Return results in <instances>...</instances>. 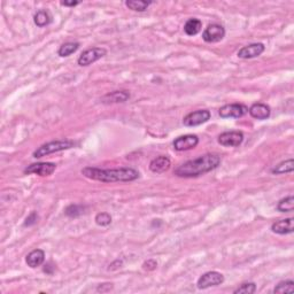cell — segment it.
<instances>
[{
  "instance_id": "6da1fadb",
  "label": "cell",
  "mask_w": 294,
  "mask_h": 294,
  "mask_svg": "<svg viewBox=\"0 0 294 294\" xmlns=\"http://www.w3.org/2000/svg\"><path fill=\"white\" fill-rule=\"evenodd\" d=\"M82 174L86 178L93 181L104 182V183H114V182H132L139 178V172L133 168L119 169H100L94 167H86L82 169Z\"/></svg>"
},
{
  "instance_id": "7a4b0ae2",
  "label": "cell",
  "mask_w": 294,
  "mask_h": 294,
  "mask_svg": "<svg viewBox=\"0 0 294 294\" xmlns=\"http://www.w3.org/2000/svg\"><path fill=\"white\" fill-rule=\"evenodd\" d=\"M220 164V158L216 154H204L199 158L190 160L176 168L175 175L178 177H198V176L207 174L219 167Z\"/></svg>"
},
{
  "instance_id": "3957f363",
  "label": "cell",
  "mask_w": 294,
  "mask_h": 294,
  "mask_svg": "<svg viewBox=\"0 0 294 294\" xmlns=\"http://www.w3.org/2000/svg\"><path fill=\"white\" fill-rule=\"evenodd\" d=\"M75 146V143L70 139H65V140H53V142L46 143L40 147H38L36 151L34 152V158L39 159L43 156L52 154V153L66 151V149L72 148Z\"/></svg>"
},
{
  "instance_id": "277c9868",
  "label": "cell",
  "mask_w": 294,
  "mask_h": 294,
  "mask_svg": "<svg viewBox=\"0 0 294 294\" xmlns=\"http://www.w3.org/2000/svg\"><path fill=\"white\" fill-rule=\"evenodd\" d=\"M106 54H107V51L102 49V47H92V49L84 51V52L79 55L77 63L81 67L90 66L93 62L98 61L99 59L104 57Z\"/></svg>"
},
{
  "instance_id": "5b68a950",
  "label": "cell",
  "mask_w": 294,
  "mask_h": 294,
  "mask_svg": "<svg viewBox=\"0 0 294 294\" xmlns=\"http://www.w3.org/2000/svg\"><path fill=\"white\" fill-rule=\"evenodd\" d=\"M219 113L222 119H240L248 113V108L241 104H230L220 107Z\"/></svg>"
},
{
  "instance_id": "8992f818",
  "label": "cell",
  "mask_w": 294,
  "mask_h": 294,
  "mask_svg": "<svg viewBox=\"0 0 294 294\" xmlns=\"http://www.w3.org/2000/svg\"><path fill=\"white\" fill-rule=\"evenodd\" d=\"M223 282H224V276L222 274L217 271H208L198 279L197 286L199 290H206L208 287L220 285Z\"/></svg>"
},
{
  "instance_id": "52a82bcc",
  "label": "cell",
  "mask_w": 294,
  "mask_h": 294,
  "mask_svg": "<svg viewBox=\"0 0 294 294\" xmlns=\"http://www.w3.org/2000/svg\"><path fill=\"white\" fill-rule=\"evenodd\" d=\"M56 165L52 162H38V164H33L28 165L24 169V174H35L41 177H46V176L52 175L55 171Z\"/></svg>"
},
{
  "instance_id": "ba28073f",
  "label": "cell",
  "mask_w": 294,
  "mask_h": 294,
  "mask_svg": "<svg viewBox=\"0 0 294 294\" xmlns=\"http://www.w3.org/2000/svg\"><path fill=\"white\" fill-rule=\"evenodd\" d=\"M225 36V29L220 24H209L202 33V39L206 43H219Z\"/></svg>"
},
{
  "instance_id": "9c48e42d",
  "label": "cell",
  "mask_w": 294,
  "mask_h": 294,
  "mask_svg": "<svg viewBox=\"0 0 294 294\" xmlns=\"http://www.w3.org/2000/svg\"><path fill=\"white\" fill-rule=\"evenodd\" d=\"M219 143L225 147H237L244 142V133L240 131H225L219 136Z\"/></svg>"
},
{
  "instance_id": "30bf717a",
  "label": "cell",
  "mask_w": 294,
  "mask_h": 294,
  "mask_svg": "<svg viewBox=\"0 0 294 294\" xmlns=\"http://www.w3.org/2000/svg\"><path fill=\"white\" fill-rule=\"evenodd\" d=\"M210 119V111L207 110H199L196 111H191L184 117L183 123L185 127H197L200 124L206 123Z\"/></svg>"
},
{
  "instance_id": "8fae6325",
  "label": "cell",
  "mask_w": 294,
  "mask_h": 294,
  "mask_svg": "<svg viewBox=\"0 0 294 294\" xmlns=\"http://www.w3.org/2000/svg\"><path fill=\"white\" fill-rule=\"evenodd\" d=\"M199 144V138L196 135L181 136L174 140V148L178 152L188 151L196 148Z\"/></svg>"
},
{
  "instance_id": "7c38bea8",
  "label": "cell",
  "mask_w": 294,
  "mask_h": 294,
  "mask_svg": "<svg viewBox=\"0 0 294 294\" xmlns=\"http://www.w3.org/2000/svg\"><path fill=\"white\" fill-rule=\"evenodd\" d=\"M264 50H266V47L262 43L249 44V45L241 47L238 51V56L240 59H253V57L260 56L264 52Z\"/></svg>"
},
{
  "instance_id": "4fadbf2b",
  "label": "cell",
  "mask_w": 294,
  "mask_h": 294,
  "mask_svg": "<svg viewBox=\"0 0 294 294\" xmlns=\"http://www.w3.org/2000/svg\"><path fill=\"white\" fill-rule=\"evenodd\" d=\"M248 113L252 117H253V119L262 121V120H267L268 117L270 116L271 110L268 105L262 104V102H257V104L252 105V106L249 107Z\"/></svg>"
},
{
  "instance_id": "5bb4252c",
  "label": "cell",
  "mask_w": 294,
  "mask_h": 294,
  "mask_svg": "<svg viewBox=\"0 0 294 294\" xmlns=\"http://www.w3.org/2000/svg\"><path fill=\"white\" fill-rule=\"evenodd\" d=\"M171 162L170 159L168 156H158L154 160H152L151 164H149V169L154 174H164V172L168 171L170 169Z\"/></svg>"
},
{
  "instance_id": "9a60e30c",
  "label": "cell",
  "mask_w": 294,
  "mask_h": 294,
  "mask_svg": "<svg viewBox=\"0 0 294 294\" xmlns=\"http://www.w3.org/2000/svg\"><path fill=\"white\" fill-rule=\"evenodd\" d=\"M293 220L292 217L277 220L271 225V231L277 235H290L293 232Z\"/></svg>"
},
{
  "instance_id": "2e32d148",
  "label": "cell",
  "mask_w": 294,
  "mask_h": 294,
  "mask_svg": "<svg viewBox=\"0 0 294 294\" xmlns=\"http://www.w3.org/2000/svg\"><path fill=\"white\" fill-rule=\"evenodd\" d=\"M128 99H130V93L128 91H114L105 94L101 98V102L106 105L120 104V102H126Z\"/></svg>"
},
{
  "instance_id": "e0dca14e",
  "label": "cell",
  "mask_w": 294,
  "mask_h": 294,
  "mask_svg": "<svg viewBox=\"0 0 294 294\" xmlns=\"http://www.w3.org/2000/svg\"><path fill=\"white\" fill-rule=\"evenodd\" d=\"M45 261V253L43 249H35V251L30 252L25 257V262L30 268H37L40 267L41 264Z\"/></svg>"
},
{
  "instance_id": "ac0fdd59",
  "label": "cell",
  "mask_w": 294,
  "mask_h": 294,
  "mask_svg": "<svg viewBox=\"0 0 294 294\" xmlns=\"http://www.w3.org/2000/svg\"><path fill=\"white\" fill-rule=\"evenodd\" d=\"M34 22L37 27L44 28L52 22V15H51V13L46 11V9H41V11H38L36 14L34 15Z\"/></svg>"
},
{
  "instance_id": "d6986e66",
  "label": "cell",
  "mask_w": 294,
  "mask_h": 294,
  "mask_svg": "<svg viewBox=\"0 0 294 294\" xmlns=\"http://www.w3.org/2000/svg\"><path fill=\"white\" fill-rule=\"evenodd\" d=\"M201 28H202V22L198 18H190L184 25V33L187 36H196L200 33Z\"/></svg>"
},
{
  "instance_id": "ffe728a7",
  "label": "cell",
  "mask_w": 294,
  "mask_h": 294,
  "mask_svg": "<svg viewBox=\"0 0 294 294\" xmlns=\"http://www.w3.org/2000/svg\"><path fill=\"white\" fill-rule=\"evenodd\" d=\"M294 170V161L293 159H289L286 161L280 162L279 165H277L276 167L271 169V172L274 175H283L287 174V172H292Z\"/></svg>"
},
{
  "instance_id": "44dd1931",
  "label": "cell",
  "mask_w": 294,
  "mask_h": 294,
  "mask_svg": "<svg viewBox=\"0 0 294 294\" xmlns=\"http://www.w3.org/2000/svg\"><path fill=\"white\" fill-rule=\"evenodd\" d=\"M151 4V1H144V0H138V1L137 0H129V1L126 2V6L128 8H130L131 11L145 12Z\"/></svg>"
},
{
  "instance_id": "7402d4cb",
  "label": "cell",
  "mask_w": 294,
  "mask_h": 294,
  "mask_svg": "<svg viewBox=\"0 0 294 294\" xmlns=\"http://www.w3.org/2000/svg\"><path fill=\"white\" fill-rule=\"evenodd\" d=\"M277 209L282 213H291L294 209V198L293 196L284 198L278 202Z\"/></svg>"
},
{
  "instance_id": "603a6c76",
  "label": "cell",
  "mask_w": 294,
  "mask_h": 294,
  "mask_svg": "<svg viewBox=\"0 0 294 294\" xmlns=\"http://www.w3.org/2000/svg\"><path fill=\"white\" fill-rule=\"evenodd\" d=\"M78 47H79L78 43H66L60 46L59 51H57V54H59V56L61 57L69 56L70 54L75 53L76 51L78 50Z\"/></svg>"
},
{
  "instance_id": "cb8c5ba5",
  "label": "cell",
  "mask_w": 294,
  "mask_h": 294,
  "mask_svg": "<svg viewBox=\"0 0 294 294\" xmlns=\"http://www.w3.org/2000/svg\"><path fill=\"white\" fill-rule=\"evenodd\" d=\"M294 282L293 280H283L274 289V293H293Z\"/></svg>"
},
{
  "instance_id": "d4e9b609",
  "label": "cell",
  "mask_w": 294,
  "mask_h": 294,
  "mask_svg": "<svg viewBox=\"0 0 294 294\" xmlns=\"http://www.w3.org/2000/svg\"><path fill=\"white\" fill-rule=\"evenodd\" d=\"M257 292V285L255 283H244L238 287L237 290L233 291L235 294H253Z\"/></svg>"
},
{
  "instance_id": "484cf974",
  "label": "cell",
  "mask_w": 294,
  "mask_h": 294,
  "mask_svg": "<svg viewBox=\"0 0 294 294\" xmlns=\"http://www.w3.org/2000/svg\"><path fill=\"white\" fill-rule=\"evenodd\" d=\"M94 220L99 226H107L111 223V216L108 213H99L95 216Z\"/></svg>"
},
{
  "instance_id": "4316f807",
  "label": "cell",
  "mask_w": 294,
  "mask_h": 294,
  "mask_svg": "<svg viewBox=\"0 0 294 294\" xmlns=\"http://www.w3.org/2000/svg\"><path fill=\"white\" fill-rule=\"evenodd\" d=\"M83 210H84V208H83L82 206H78V204H70L69 207H67L65 213L67 216L69 217H76V216H79L82 215Z\"/></svg>"
},
{
  "instance_id": "83f0119b",
  "label": "cell",
  "mask_w": 294,
  "mask_h": 294,
  "mask_svg": "<svg viewBox=\"0 0 294 294\" xmlns=\"http://www.w3.org/2000/svg\"><path fill=\"white\" fill-rule=\"evenodd\" d=\"M156 267H158V262H156L155 260H153V258H149V260L145 261L143 264V269L147 270V271L154 270Z\"/></svg>"
},
{
  "instance_id": "f1b7e54d",
  "label": "cell",
  "mask_w": 294,
  "mask_h": 294,
  "mask_svg": "<svg viewBox=\"0 0 294 294\" xmlns=\"http://www.w3.org/2000/svg\"><path fill=\"white\" fill-rule=\"evenodd\" d=\"M37 220H38V215L36 212H33L29 215L27 219H25V222H24V226H31L34 224H36L37 223Z\"/></svg>"
},
{
  "instance_id": "f546056e",
  "label": "cell",
  "mask_w": 294,
  "mask_h": 294,
  "mask_svg": "<svg viewBox=\"0 0 294 294\" xmlns=\"http://www.w3.org/2000/svg\"><path fill=\"white\" fill-rule=\"evenodd\" d=\"M79 4L78 1H72V2H68V1H61V5L62 6H67V7H74V6H77Z\"/></svg>"
}]
</instances>
